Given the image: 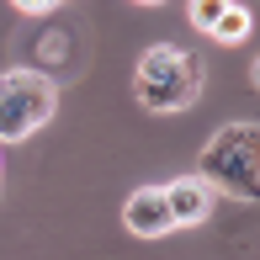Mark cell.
I'll list each match as a JSON object with an SVG mask.
<instances>
[{
  "label": "cell",
  "mask_w": 260,
  "mask_h": 260,
  "mask_svg": "<svg viewBox=\"0 0 260 260\" xmlns=\"http://www.w3.org/2000/svg\"><path fill=\"white\" fill-rule=\"evenodd\" d=\"M197 181L207 191L255 202L260 197V127L255 122H229L207 138L202 159H197Z\"/></svg>",
  "instance_id": "6da1fadb"
},
{
  "label": "cell",
  "mask_w": 260,
  "mask_h": 260,
  "mask_svg": "<svg viewBox=\"0 0 260 260\" xmlns=\"http://www.w3.org/2000/svg\"><path fill=\"white\" fill-rule=\"evenodd\" d=\"M133 96L149 112H186L202 96V58L175 43H154L133 69Z\"/></svg>",
  "instance_id": "7a4b0ae2"
},
{
  "label": "cell",
  "mask_w": 260,
  "mask_h": 260,
  "mask_svg": "<svg viewBox=\"0 0 260 260\" xmlns=\"http://www.w3.org/2000/svg\"><path fill=\"white\" fill-rule=\"evenodd\" d=\"M53 106H58V90H53L48 75H38V69H11V75H0V144L32 138L53 117Z\"/></svg>",
  "instance_id": "3957f363"
},
{
  "label": "cell",
  "mask_w": 260,
  "mask_h": 260,
  "mask_svg": "<svg viewBox=\"0 0 260 260\" xmlns=\"http://www.w3.org/2000/svg\"><path fill=\"white\" fill-rule=\"evenodd\" d=\"M122 223L138 234V239H165V234L175 229L170 223V207H165V191L159 186H138L133 197H127V207H122Z\"/></svg>",
  "instance_id": "277c9868"
},
{
  "label": "cell",
  "mask_w": 260,
  "mask_h": 260,
  "mask_svg": "<svg viewBox=\"0 0 260 260\" xmlns=\"http://www.w3.org/2000/svg\"><path fill=\"white\" fill-rule=\"evenodd\" d=\"M159 191H165V207H170V223H175V229H197V223H207L212 191L197 181V175H181V181L159 186Z\"/></svg>",
  "instance_id": "5b68a950"
},
{
  "label": "cell",
  "mask_w": 260,
  "mask_h": 260,
  "mask_svg": "<svg viewBox=\"0 0 260 260\" xmlns=\"http://www.w3.org/2000/svg\"><path fill=\"white\" fill-rule=\"evenodd\" d=\"M207 38H218V43H244V38H250V11H244V6H229L218 21H212Z\"/></svg>",
  "instance_id": "8992f818"
},
{
  "label": "cell",
  "mask_w": 260,
  "mask_h": 260,
  "mask_svg": "<svg viewBox=\"0 0 260 260\" xmlns=\"http://www.w3.org/2000/svg\"><path fill=\"white\" fill-rule=\"evenodd\" d=\"M234 0H191V27H202V32H212V21L229 11Z\"/></svg>",
  "instance_id": "52a82bcc"
},
{
  "label": "cell",
  "mask_w": 260,
  "mask_h": 260,
  "mask_svg": "<svg viewBox=\"0 0 260 260\" xmlns=\"http://www.w3.org/2000/svg\"><path fill=\"white\" fill-rule=\"evenodd\" d=\"M11 6H16V11H32V16H38V11H53L58 0H11Z\"/></svg>",
  "instance_id": "ba28073f"
},
{
  "label": "cell",
  "mask_w": 260,
  "mask_h": 260,
  "mask_svg": "<svg viewBox=\"0 0 260 260\" xmlns=\"http://www.w3.org/2000/svg\"><path fill=\"white\" fill-rule=\"evenodd\" d=\"M138 6H159V0H138Z\"/></svg>",
  "instance_id": "9c48e42d"
}]
</instances>
